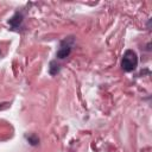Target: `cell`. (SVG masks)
Listing matches in <instances>:
<instances>
[{
  "instance_id": "obj_5",
  "label": "cell",
  "mask_w": 152,
  "mask_h": 152,
  "mask_svg": "<svg viewBox=\"0 0 152 152\" xmlns=\"http://www.w3.org/2000/svg\"><path fill=\"white\" fill-rule=\"evenodd\" d=\"M25 139H26V141L31 145V146H38L39 145V142H40V139H39V137L37 135V134H34V133H31V134H26L25 135Z\"/></svg>"
},
{
  "instance_id": "obj_7",
  "label": "cell",
  "mask_w": 152,
  "mask_h": 152,
  "mask_svg": "<svg viewBox=\"0 0 152 152\" xmlns=\"http://www.w3.org/2000/svg\"><path fill=\"white\" fill-rule=\"evenodd\" d=\"M151 20H152V19L150 18V19H148V21H147V28H150V27H151Z\"/></svg>"
},
{
  "instance_id": "obj_1",
  "label": "cell",
  "mask_w": 152,
  "mask_h": 152,
  "mask_svg": "<svg viewBox=\"0 0 152 152\" xmlns=\"http://www.w3.org/2000/svg\"><path fill=\"white\" fill-rule=\"evenodd\" d=\"M138 66V55L134 50H126L124 56H122V59H121V68L124 71L126 72H131V71H134Z\"/></svg>"
},
{
  "instance_id": "obj_3",
  "label": "cell",
  "mask_w": 152,
  "mask_h": 152,
  "mask_svg": "<svg viewBox=\"0 0 152 152\" xmlns=\"http://www.w3.org/2000/svg\"><path fill=\"white\" fill-rule=\"evenodd\" d=\"M24 12L23 11H17L10 19H8V25L11 27V30L13 31H19L23 27V23H24Z\"/></svg>"
},
{
  "instance_id": "obj_6",
  "label": "cell",
  "mask_w": 152,
  "mask_h": 152,
  "mask_svg": "<svg viewBox=\"0 0 152 152\" xmlns=\"http://www.w3.org/2000/svg\"><path fill=\"white\" fill-rule=\"evenodd\" d=\"M8 106H10V103H8V102H4V103H0V109H6Z\"/></svg>"
},
{
  "instance_id": "obj_2",
  "label": "cell",
  "mask_w": 152,
  "mask_h": 152,
  "mask_svg": "<svg viewBox=\"0 0 152 152\" xmlns=\"http://www.w3.org/2000/svg\"><path fill=\"white\" fill-rule=\"evenodd\" d=\"M74 45H75V37L74 36L65 37L64 39H62L59 42V48L56 52V57L58 59H64V58L69 57L72 51Z\"/></svg>"
},
{
  "instance_id": "obj_4",
  "label": "cell",
  "mask_w": 152,
  "mask_h": 152,
  "mask_svg": "<svg viewBox=\"0 0 152 152\" xmlns=\"http://www.w3.org/2000/svg\"><path fill=\"white\" fill-rule=\"evenodd\" d=\"M61 69H62V66H61V64L57 62V59L50 61V63H49V74H50L51 76H56L57 74H59Z\"/></svg>"
}]
</instances>
